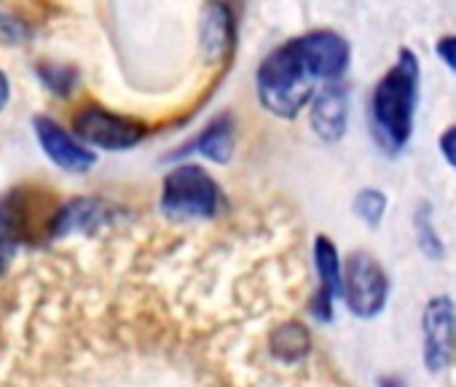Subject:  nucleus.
Returning a JSON list of instances; mask_svg holds the SVG:
<instances>
[{
	"instance_id": "nucleus-1",
	"label": "nucleus",
	"mask_w": 456,
	"mask_h": 387,
	"mask_svg": "<svg viewBox=\"0 0 456 387\" xmlns=\"http://www.w3.org/2000/svg\"><path fill=\"white\" fill-rule=\"evenodd\" d=\"M317 81H322V76L312 62L301 36L272 49L256 70L258 100L280 119H296L306 105H312Z\"/></svg>"
},
{
	"instance_id": "nucleus-2",
	"label": "nucleus",
	"mask_w": 456,
	"mask_h": 387,
	"mask_svg": "<svg viewBox=\"0 0 456 387\" xmlns=\"http://www.w3.org/2000/svg\"><path fill=\"white\" fill-rule=\"evenodd\" d=\"M421 68L411 49H400L395 65L379 78L370 95V129L387 153H397L413 135Z\"/></svg>"
},
{
	"instance_id": "nucleus-3",
	"label": "nucleus",
	"mask_w": 456,
	"mask_h": 387,
	"mask_svg": "<svg viewBox=\"0 0 456 387\" xmlns=\"http://www.w3.org/2000/svg\"><path fill=\"white\" fill-rule=\"evenodd\" d=\"M220 210V185L199 164L175 167L161 185V213L177 221L215 218Z\"/></svg>"
},
{
	"instance_id": "nucleus-4",
	"label": "nucleus",
	"mask_w": 456,
	"mask_h": 387,
	"mask_svg": "<svg viewBox=\"0 0 456 387\" xmlns=\"http://www.w3.org/2000/svg\"><path fill=\"white\" fill-rule=\"evenodd\" d=\"M389 299V277L370 253H352L344 267V301L354 317L381 315Z\"/></svg>"
},
{
	"instance_id": "nucleus-5",
	"label": "nucleus",
	"mask_w": 456,
	"mask_h": 387,
	"mask_svg": "<svg viewBox=\"0 0 456 387\" xmlns=\"http://www.w3.org/2000/svg\"><path fill=\"white\" fill-rule=\"evenodd\" d=\"M76 132L94 148H105V151H126L134 148L142 137H145V124L132 119V116H121L113 113L102 105H86L76 113Z\"/></svg>"
},
{
	"instance_id": "nucleus-6",
	"label": "nucleus",
	"mask_w": 456,
	"mask_h": 387,
	"mask_svg": "<svg viewBox=\"0 0 456 387\" xmlns=\"http://www.w3.org/2000/svg\"><path fill=\"white\" fill-rule=\"evenodd\" d=\"M456 309L451 296H432L421 315V339H424V366L437 374L448 366L453 350Z\"/></svg>"
},
{
	"instance_id": "nucleus-7",
	"label": "nucleus",
	"mask_w": 456,
	"mask_h": 387,
	"mask_svg": "<svg viewBox=\"0 0 456 387\" xmlns=\"http://www.w3.org/2000/svg\"><path fill=\"white\" fill-rule=\"evenodd\" d=\"M314 267L320 277V291L312 301V315L322 323L333 317V301L344 296V264L341 256L325 235L314 240Z\"/></svg>"
},
{
	"instance_id": "nucleus-8",
	"label": "nucleus",
	"mask_w": 456,
	"mask_h": 387,
	"mask_svg": "<svg viewBox=\"0 0 456 387\" xmlns=\"http://www.w3.org/2000/svg\"><path fill=\"white\" fill-rule=\"evenodd\" d=\"M33 127H36V135H38V140H41V148L46 151V156H49L57 167H62V169H68V172H86V169L94 167V161H97L94 151H89L86 145H81V143H78L70 132H65L57 121H52V119H46V116H38V119L33 121Z\"/></svg>"
},
{
	"instance_id": "nucleus-9",
	"label": "nucleus",
	"mask_w": 456,
	"mask_h": 387,
	"mask_svg": "<svg viewBox=\"0 0 456 387\" xmlns=\"http://www.w3.org/2000/svg\"><path fill=\"white\" fill-rule=\"evenodd\" d=\"M309 124L314 129V135L325 143H338L346 135V124H349V95L346 89L333 81L325 84L312 105H309Z\"/></svg>"
},
{
	"instance_id": "nucleus-10",
	"label": "nucleus",
	"mask_w": 456,
	"mask_h": 387,
	"mask_svg": "<svg viewBox=\"0 0 456 387\" xmlns=\"http://www.w3.org/2000/svg\"><path fill=\"white\" fill-rule=\"evenodd\" d=\"M201 49L209 60H223L237 46V25L234 14L223 0H207L201 9V25H199Z\"/></svg>"
},
{
	"instance_id": "nucleus-11",
	"label": "nucleus",
	"mask_w": 456,
	"mask_h": 387,
	"mask_svg": "<svg viewBox=\"0 0 456 387\" xmlns=\"http://www.w3.org/2000/svg\"><path fill=\"white\" fill-rule=\"evenodd\" d=\"M234 137H237V124L232 113L215 116L188 145H183L175 156H188V153H201L215 164H225L234 156Z\"/></svg>"
},
{
	"instance_id": "nucleus-12",
	"label": "nucleus",
	"mask_w": 456,
	"mask_h": 387,
	"mask_svg": "<svg viewBox=\"0 0 456 387\" xmlns=\"http://www.w3.org/2000/svg\"><path fill=\"white\" fill-rule=\"evenodd\" d=\"M102 218H105V205L100 200H73L54 216L52 235L65 237L76 232H89L97 224H102Z\"/></svg>"
},
{
	"instance_id": "nucleus-13",
	"label": "nucleus",
	"mask_w": 456,
	"mask_h": 387,
	"mask_svg": "<svg viewBox=\"0 0 456 387\" xmlns=\"http://www.w3.org/2000/svg\"><path fill=\"white\" fill-rule=\"evenodd\" d=\"M20 235H22V210L14 194H9V197L0 200V277H4V272L14 261Z\"/></svg>"
},
{
	"instance_id": "nucleus-14",
	"label": "nucleus",
	"mask_w": 456,
	"mask_h": 387,
	"mask_svg": "<svg viewBox=\"0 0 456 387\" xmlns=\"http://www.w3.org/2000/svg\"><path fill=\"white\" fill-rule=\"evenodd\" d=\"M272 350H274L277 358H282L288 363H296L309 350V331L301 323H282L272 333Z\"/></svg>"
},
{
	"instance_id": "nucleus-15",
	"label": "nucleus",
	"mask_w": 456,
	"mask_h": 387,
	"mask_svg": "<svg viewBox=\"0 0 456 387\" xmlns=\"http://www.w3.org/2000/svg\"><path fill=\"white\" fill-rule=\"evenodd\" d=\"M413 232H416L419 251H421L427 259L440 261L443 253H445V248H443V243H440L435 226H432V208H429L427 202H421L419 210H416V216H413Z\"/></svg>"
},
{
	"instance_id": "nucleus-16",
	"label": "nucleus",
	"mask_w": 456,
	"mask_h": 387,
	"mask_svg": "<svg viewBox=\"0 0 456 387\" xmlns=\"http://www.w3.org/2000/svg\"><path fill=\"white\" fill-rule=\"evenodd\" d=\"M354 216L368 224V226H379L384 221V213H387V197L384 191L379 188H362L357 197H354Z\"/></svg>"
},
{
	"instance_id": "nucleus-17",
	"label": "nucleus",
	"mask_w": 456,
	"mask_h": 387,
	"mask_svg": "<svg viewBox=\"0 0 456 387\" xmlns=\"http://www.w3.org/2000/svg\"><path fill=\"white\" fill-rule=\"evenodd\" d=\"M41 76H44L46 86L52 92H60V95H68L73 89V84H76V73L68 70V68H44Z\"/></svg>"
},
{
	"instance_id": "nucleus-18",
	"label": "nucleus",
	"mask_w": 456,
	"mask_h": 387,
	"mask_svg": "<svg viewBox=\"0 0 456 387\" xmlns=\"http://www.w3.org/2000/svg\"><path fill=\"white\" fill-rule=\"evenodd\" d=\"M437 57L451 68L456 70V36H443L437 41Z\"/></svg>"
},
{
	"instance_id": "nucleus-19",
	"label": "nucleus",
	"mask_w": 456,
	"mask_h": 387,
	"mask_svg": "<svg viewBox=\"0 0 456 387\" xmlns=\"http://www.w3.org/2000/svg\"><path fill=\"white\" fill-rule=\"evenodd\" d=\"M440 153L451 167H456V127H448L440 135Z\"/></svg>"
},
{
	"instance_id": "nucleus-20",
	"label": "nucleus",
	"mask_w": 456,
	"mask_h": 387,
	"mask_svg": "<svg viewBox=\"0 0 456 387\" xmlns=\"http://www.w3.org/2000/svg\"><path fill=\"white\" fill-rule=\"evenodd\" d=\"M6 103H9V81H6L4 73H0V111H4Z\"/></svg>"
},
{
	"instance_id": "nucleus-21",
	"label": "nucleus",
	"mask_w": 456,
	"mask_h": 387,
	"mask_svg": "<svg viewBox=\"0 0 456 387\" xmlns=\"http://www.w3.org/2000/svg\"><path fill=\"white\" fill-rule=\"evenodd\" d=\"M381 387H403V382L397 376H389V379H381Z\"/></svg>"
}]
</instances>
